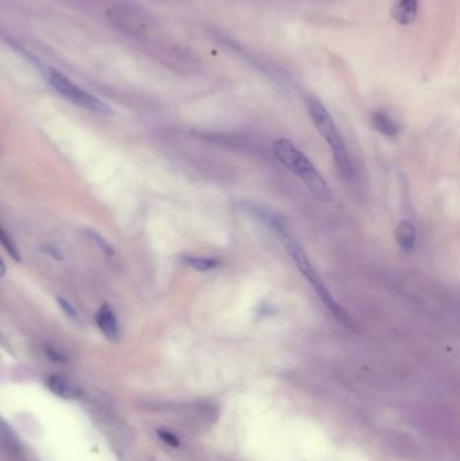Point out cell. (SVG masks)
Segmentation results:
<instances>
[{"label":"cell","mask_w":460,"mask_h":461,"mask_svg":"<svg viewBox=\"0 0 460 461\" xmlns=\"http://www.w3.org/2000/svg\"><path fill=\"white\" fill-rule=\"evenodd\" d=\"M248 211H251L254 213V216H257L265 224H268L269 228L275 233V236L280 239L281 245H284L286 252L292 257L293 262L297 266L298 270L304 275V278L310 282V285L316 291L317 297L322 299V302L324 304L325 308L334 314V317L338 320L339 323H341L343 326H347L350 329H354L355 328L354 320L349 316V313L346 312L335 301V299L332 297V294L327 289L323 279L320 278V275L312 266L311 260L307 257L302 245H300L297 239L292 235V232L289 230L284 217L280 216L278 213L273 212L268 208H259L257 205H253Z\"/></svg>","instance_id":"cell-1"},{"label":"cell","mask_w":460,"mask_h":461,"mask_svg":"<svg viewBox=\"0 0 460 461\" xmlns=\"http://www.w3.org/2000/svg\"><path fill=\"white\" fill-rule=\"evenodd\" d=\"M271 150L275 160L283 163L293 174H296L319 201L328 203L332 200V191L324 178L316 170L305 154L298 150L290 140L285 138L277 139L273 142Z\"/></svg>","instance_id":"cell-2"},{"label":"cell","mask_w":460,"mask_h":461,"mask_svg":"<svg viewBox=\"0 0 460 461\" xmlns=\"http://www.w3.org/2000/svg\"><path fill=\"white\" fill-rule=\"evenodd\" d=\"M308 111H310L313 124L316 126L320 135L324 138L327 145L329 146V149L334 154V161L338 166L339 173L346 179L351 178L352 167L349 152H347L341 136L339 134L338 127L334 122L332 116L329 115L328 109H325L324 104L319 99L310 97L308 99Z\"/></svg>","instance_id":"cell-3"},{"label":"cell","mask_w":460,"mask_h":461,"mask_svg":"<svg viewBox=\"0 0 460 461\" xmlns=\"http://www.w3.org/2000/svg\"><path fill=\"white\" fill-rule=\"evenodd\" d=\"M46 79L60 95L69 100L70 103H73L75 106H79L82 109L99 115L112 113V109L109 104H106L103 100L97 99L92 94L84 91L60 70L53 68L46 69Z\"/></svg>","instance_id":"cell-4"},{"label":"cell","mask_w":460,"mask_h":461,"mask_svg":"<svg viewBox=\"0 0 460 461\" xmlns=\"http://www.w3.org/2000/svg\"><path fill=\"white\" fill-rule=\"evenodd\" d=\"M419 14V0H395L392 9L393 19L400 25H412Z\"/></svg>","instance_id":"cell-5"},{"label":"cell","mask_w":460,"mask_h":461,"mask_svg":"<svg viewBox=\"0 0 460 461\" xmlns=\"http://www.w3.org/2000/svg\"><path fill=\"white\" fill-rule=\"evenodd\" d=\"M95 318L99 329L107 339L112 341L119 339V326L115 313L112 312L109 305H103L96 313Z\"/></svg>","instance_id":"cell-6"},{"label":"cell","mask_w":460,"mask_h":461,"mask_svg":"<svg viewBox=\"0 0 460 461\" xmlns=\"http://www.w3.org/2000/svg\"><path fill=\"white\" fill-rule=\"evenodd\" d=\"M48 387L52 393L64 398V399H77L82 396V390L75 383H72L70 380L65 379L60 375L49 377Z\"/></svg>","instance_id":"cell-7"},{"label":"cell","mask_w":460,"mask_h":461,"mask_svg":"<svg viewBox=\"0 0 460 461\" xmlns=\"http://www.w3.org/2000/svg\"><path fill=\"white\" fill-rule=\"evenodd\" d=\"M416 239H417L416 227L407 220L401 221L395 230V240L400 245V248L407 254L412 252L416 245Z\"/></svg>","instance_id":"cell-8"},{"label":"cell","mask_w":460,"mask_h":461,"mask_svg":"<svg viewBox=\"0 0 460 461\" xmlns=\"http://www.w3.org/2000/svg\"><path fill=\"white\" fill-rule=\"evenodd\" d=\"M371 122L373 126L376 127V130L379 131L382 135L397 136L400 133V127L398 124L393 121L392 118L383 112V111H376L371 115Z\"/></svg>","instance_id":"cell-9"},{"label":"cell","mask_w":460,"mask_h":461,"mask_svg":"<svg viewBox=\"0 0 460 461\" xmlns=\"http://www.w3.org/2000/svg\"><path fill=\"white\" fill-rule=\"evenodd\" d=\"M182 260L185 265L193 267L197 272H208L220 265V262L217 259L199 258V257H190V255L182 257Z\"/></svg>","instance_id":"cell-10"},{"label":"cell","mask_w":460,"mask_h":461,"mask_svg":"<svg viewBox=\"0 0 460 461\" xmlns=\"http://www.w3.org/2000/svg\"><path fill=\"white\" fill-rule=\"evenodd\" d=\"M87 236L91 239V242L94 243V245L103 252V254H106V255H109V257H114L115 255V250H114V247L111 245V243H109V240L103 236V235H100L99 232H96V230H87Z\"/></svg>","instance_id":"cell-11"},{"label":"cell","mask_w":460,"mask_h":461,"mask_svg":"<svg viewBox=\"0 0 460 461\" xmlns=\"http://www.w3.org/2000/svg\"><path fill=\"white\" fill-rule=\"evenodd\" d=\"M0 245L4 247V250L7 251V254L11 258L14 259V260H16V262H21L22 260L21 252H19L18 247L15 245L14 239L9 235V232L4 230L1 226H0Z\"/></svg>","instance_id":"cell-12"},{"label":"cell","mask_w":460,"mask_h":461,"mask_svg":"<svg viewBox=\"0 0 460 461\" xmlns=\"http://www.w3.org/2000/svg\"><path fill=\"white\" fill-rule=\"evenodd\" d=\"M57 302H58V305H60V308H61V311L64 312V314L67 316V317H69V318H77V316H79V313H77V311H76V308L69 302L68 299H62V297H58L57 299Z\"/></svg>","instance_id":"cell-13"},{"label":"cell","mask_w":460,"mask_h":461,"mask_svg":"<svg viewBox=\"0 0 460 461\" xmlns=\"http://www.w3.org/2000/svg\"><path fill=\"white\" fill-rule=\"evenodd\" d=\"M157 434H158V437L163 440V443H166L168 445L173 448L180 447V440L172 432L165 431V429H160V431H157Z\"/></svg>","instance_id":"cell-14"},{"label":"cell","mask_w":460,"mask_h":461,"mask_svg":"<svg viewBox=\"0 0 460 461\" xmlns=\"http://www.w3.org/2000/svg\"><path fill=\"white\" fill-rule=\"evenodd\" d=\"M46 352H48V356H49L53 362H64V360H65L64 355H61V353L58 352V351H55L53 348H48Z\"/></svg>","instance_id":"cell-15"},{"label":"cell","mask_w":460,"mask_h":461,"mask_svg":"<svg viewBox=\"0 0 460 461\" xmlns=\"http://www.w3.org/2000/svg\"><path fill=\"white\" fill-rule=\"evenodd\" d=\"M46 252H48V254H52L53 258L58 259V260L62 259V257L58 254V250L55 248V247H46Z\"/></svg>","instance_id":"cell-16"},{"label":"cell","mask_w":460,"mask_h":461,"mask_svg":"<svg viewBox=\"0 0 460 461\" xmlns=\"http://www.w3.org/2000/svg\"><path fill=\"white\" fill-rule=\"evenodd\" d=\"M6 272H7V269H6V265H4L3 259L0 258V277H3V275L6 274Z\"/></svg>","instance_id":"cell-17"}]
</instances>
